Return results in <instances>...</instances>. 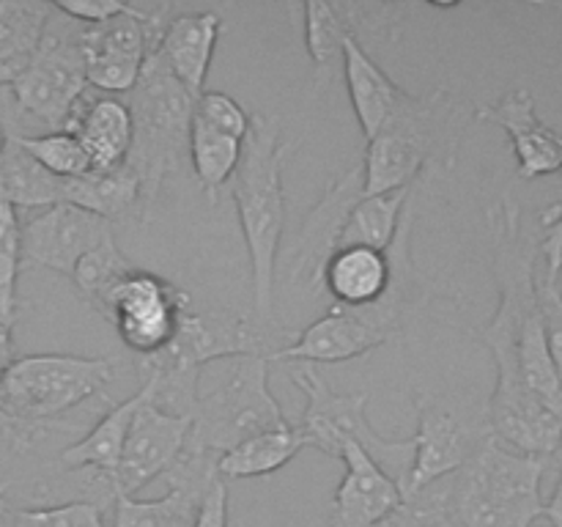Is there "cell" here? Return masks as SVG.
Listing matches in <instances>:
<instances>
[{
    "label": "cell",
    "instance_id": "30",
    "mask_svg": "<svg viewBox=\"0 0 562 527\" xmlns=\"http://www.w3.org/2000/svg\"><path fill=\"white\" fill-rule=\"evenodd\" d=\"M241 146L245 141L225 132L212 130V126L201 124L192 119L190 126V162L195 170L198 181H201L203 192H206L209 203H217L220 190L228 184L236 176L241 162Z\"/></svg>",
    "mask_w": 562,
    "mask_h": 527
},
{
    "label": "cell",
    "instance_id": "1",
    "mask_svg": "<svg viewBox=\"0 0 562 527\" xmlns=\"http://www.w3.org/2000/svg\"><path fill=\"white\" fill-rule=\"evenodd\" d=\"M486 220L497 280V307L477 333L497 371L486 426L510 450L554 459L562 450V415L527 388L519 366L521 327L538 311V239L525 228L519 203L510 195L492 203Z\"/></svg>",
    "mask_w": 562,
    "mask_h": 527
},
{
    "label": "cell",
    "instance_id": "28",
    "mask_svg": "<svg viewBox=\"0 0 562 527\" xmlns=\"http://www.w3.org/2000/svg\"><path fill=\"white\" fill-rule=\"evenodd\" d=\"M0 195L14 209H47L64 203V179L42 168L14 137L5 135L0 152Z\"/></svg>",
    "mask_w": 562,
    "mask_h": 527
},
{
    "label": "cell",
    "instance_id": "24",
    "mask_svg": "<svg viewBox=\"0 0 562 527\" xmlns=\"http://www.w3.org/2000/svg\"><path fill=\"white\" fill-rule=\"evenodd\" d=\"M340 69H344L346 91H349L357 124H360L362 135L371 141L390 119V113L398 108L406 91L373 60V53H368L355 36H346Z\"/></svg>",
    "mask_w": 562,
    "mask_h": 527
},
{
    "label": "cell",
    "instance_id": "3",
    "mask_svg": "<svg viewBox=\"0 0 562 527\" xmlns=\"http://www.w3.org/2000/svg\"><path fill=\"white\" fill-rule=\"evenodd\" d=\"M472 115L475 108L445 86L428 97L406 91L382 130L368 141L362 162L366 195L415 187L420 176L453 168Z\"/></svg>",
    "mask_w": 562,
    "mask_h": 527
},
{
    "label": "cell",
    "instance_id": "27",
    "mask_svg": "<svg viewBox=\"0 0 562 527\" xmlns=\"http://www.w3.org/2000/svg\"><path fill=\"white\" fill-rule=\"evenodd\" d=\"M302 448H311L305 431L300 426L269 428L241 439L223 456H217V475L223 481H245V478L272 475L280 467L289 464Z\"/></svg>",
    "mask_w": 562,
    "mask_h": 527
},
{
    "label": "cell",
    "instance_id": "37",
    "mask_svg": "<svg viewBox=\"0 0 562 527\" xmlns=\"http://www.w3.org/2000/svg\"><path fill=\"white\" fill-rule=\"evenodd\" d=\"M192 119L212 126V130L225 132V135L239 137V141H245L247 132H250V115H247V110L234 97H228L223 91H203L195 99Z\"/></svg>",
    "mask_w": 562,
    "mask_h": 527
},
{
    "label": "cell",
    "instance_id": "40",
    "mask_svg": "<svg viewBox=\"0 0 562 527\" xmlns=\"http://www.w3.org/2000/svg\"><path fill=\"white\" fill-rule=\"evenodd\" d=\"M53 9L77 25H99V22L126 14L132 5L119 3V0H58V3H53Z\"/></svg>",
    "mask_w": 562,
    "mask_h": 527
},
{
    "label": "cell",
    "instance_id": "46",
    "mask_svg": "<svg viewBox=\"0 0 562 527\" xmlns=\"http://www.w3.org/2000/svg\"><path fill=\"white\" fill-rule=\"evenodd\" d=\"M560 173H562V170H560Z\"/></svg>",
    "mask_w": 562,
    "mask_h": 527
},
{
    "label": "cell",
    "instance_id": "29",
    "mask_svg": "<svg viewBox=\"0 0 562 527\" xmlns=\"http://www.w3.org/2000/svg\"><path fill=\"white\" fill-rule=\"evenodd\" d=\"M412 192H415V187L362 195L346 220L338 250L340 247H371V250L387 253L395 242V234H398Z\"/></svg>",
    "mask_w": 562,
    "mask_h": 527
},
{
    "label": "cell",
    "instance_id": "2",
    "mask_svg": "<svg viewBox=\"0 0 562 527\" xmlns=\"http://www.w3.org/2000/svg\"><path fill=\"white\" fill-rule=\"evenodd\" d=\"M291 154L294 143L280 137L278 121L269 115H250V132L241 146V162L231 195L250 256L252 329L263 344L274 327L278 250L285 228L283 170Z\"/></svg>",
    "mask_w": 562,
    "mask_h": 527
},
{
    "label": "cell",
    "instance_id": "34",
    "mask_svg": "<svg viewBox=\"0 0 562 527\" xmlns=\"http://www.w3.org/2000/svg\"><path fill=\"white\" fill-rule=\"evenodd\" d=\"M0 527H104L102 508L91 500H71L60 505L38 508H14L5 503L0 508Z\"/></svg>",
    "mask_w": 562,
    "mask_h": 527
},
{
    "label": "cell",
    "instance_id": "16",
    "mask_svg": "<svg viewBox=\"0 0 562 527\" xmlns=\"http://www.w3.org/2000/svg\"><path fill=\"white\" fill-rule=\"evenodd\" d=\"M113 234V223L91 212L55 203L22 223V267H42L71 278L77 261Z\"/></svg>",
    "mask_w": 562,
    "mask_h": 527
},
{
    "label": "cell",
    "instance_id": "15",
    "mask_svg": "<svg viewBox=\"0 0 562 527\" xmlns=\"http://www.w3.org/2000/svg\"><path fill=\"white\" fill-rule=\"evenodd\" d=\"M190 431V415H176V412L162 410L157 401L143 404L132 421L130 434H126L119 470H115L113 481L108 483L110 494L113 497L115 494L135 497L154 478L168 475L184 453Z\"/></svg>",
    "mask_w": 562,
    "mask_h": 527
},
{
    "label": "cell",
    "instance_id": "41",
    "mask_svg": "<svg viewBox=\"0 0 562 527\" xmlns=\"http://www.w3.org/2000/svg\"><path fill=\"white\" fill-rule=\"evenodd\" d=\"M195 527H231L228 522V483L214 478L212 486L203 494L201 511H198Z\"/></svg>",
    "mask_w": 562,
    "mask_h": 527
},
{
    "label": "cell",
    "instance_id": "32",
    "mask_svg": "<svg viewBox=\"0 0 562 527\" xmlns=\"http://www.w3.org/2000/svg\"><path fill=\"white\" fill-rule=\"evenodd\" d=\"M55 9L47 0H0V66H22L47 33Z\"/></svg>",
    "mask_w": 562,
    "mask_h": 527
},
{
    "label": "cell",
    "instance_id": "10",
    "mask_svg": "<svg viewBox=\"0 0 562 527\" xmlns=\"http://www.w3.org/2000/svg\"><path fill=\"white\" fill-rule=\"evenodd\" d=\"M173 5L135 9L99 25H80V53L88 86L115 97L130 93L140 80L148 55L159 49Z\"/></svg>",
    "mask_w": 562,
    "mask_h": 527
},
{
    "label": "cell",
    "instance_id": "42",
    "mask_svg": "<svg viewBox=\"0 0 562 527\" xmlns=\"http://www.w3.org/2000/svg\"><path fill=\"white\" fill-rule=\"evenodd\" d=\"M543 519L552 522V527H562V470L558 478V486H554V494L543 503Z\"/></svg>",
    "mask_w": 562,
    "mask_h": 527
},
{
    "label": "cell",
    "instance_id": "39",
    "mask_svg": "<svg viewBox=\"0 0 562 527\" xmlns=\"http://www.w3.org/2000/svg\"><path fill=\"white\" fill-rule=\"evenodd\" d=\"M543 236L538 239V253H541V272L543 278L560 280L562 274V198L541 212Z\"/></svg>",
    "mask_w": 562,
    "mask_h": 527
},
{
    "label": "cell",
    "instance_id": "35",
    "mask_svg": "<svg viewBox=\"0 0 562 527\" xmlns=\"http://www.w3.org/2000/svg\"><path fill=\"white\" fill-rule=\"evenodd\" d=\"M22 272V220L16 209L0 195V318L14 324L16 278Z\"/></svg>",
    "mask_w": 562,
    "mask_h": 527
},
{
    "label": "cell",
    "instance_id": "20",
    "mask_svg": "<svg viewBox=\"0 0 562 527\" xmlns=\"http://www.w3.org/2000/svg\"><path fill=\"white\" fill-rule=\"evenodd\" d=\"M387 340L368 322H362L351 307L333 305L324 316L307 324L294 344L272 349L269 360L307 362V366H327V362H346L355 357L379 349Z\"/></svg>",
    "mask_w": 562,
    "mask_h": 527
},
{
    "label": "cell",
    "instance_id": "14",
    "mask_svg": "<svg viewBox=\"0 0 562 527\" xmlns=\"http://www.w3.org/2000/svg\"><path fill=\"white\" fill-rule=\"evenodd\" d=\"M366 195L362 184V165H355L346 173H340L327 190L322 192L316 206L307 212L296 236L294 253L289 261V280L305 294L316 296L324 291V269L329 258L338 253L340 234L346 228L351 209Z\"/></svg>",
    "mask_w": 562,
    "mask_h": 527
},
{
    "label": "cell",
    "instance_id": "11",
    "mask_svg": "<svg viewBox=\"0 0 562 527\" xmlns=\"http://www.w3.org/2000/svg\"><path fill=\"white\" fill-rule=\"evenodd\" d=\"M401 5L355 3V0H311L302 3L305 49L313 60V86L322 91L333 82L335 69L344 60L346 36H355L362 47L393 42L401 25ZM371 53V49H368Z\"/></svg>",
    "mask_w": 562,
    "mask_h": 527
},
{
    "label": "cell",
    "instance_id": "25",
    "mask_svg": "<svg viewBox=\"0 0 562 527\" xmlns=\"http://www.w3.org/2000/svg\"><path fill=\"white\" fill-rule=\"evenodd\" d=\"M390 285L387 253L371 247H340L324 269V291L338 307H366L384 296Z\"/></svg>",
    "mask_w": 562,
    "mask_h": 527
},
{
    "label": "cell",
    "instance_id": "19",
    "mask_svg": "<svg viewBox=\"0 0 562 527\" xmlns=\"http://www.w3.org/2000/svg\"><path fill=\"white\" fill-rule=\"evenodd\" d=\"M475 119L505 130L525 181L562 170V135L538 119L536 97L527 88H510L497 102L481 104L475 108Z\"/></svg>",
    "mask_w": 562,
    "mask_h": 527
},
{
    "label": "cell",
    "instance_id": "31",
    "mask_svg": "<svg viewBox=\"0 0 562 527\" xmlns=\"http://www.w3.org/2000/svg\"><path fill=\"white\" fill-rule=\"evenodd\" d=\"M135 269V264L119 250L115 236L110 234L108 239L99 242L91 253H86V256L77 261L75 272H71V283H75L77 294H80L93 311L104 316L115 289H119Z\"/></svg>",
    "mask_w": 562,
    "mask_h": 527
},
{
    "label": "cell",
    "instance_id": "6",
    "mask_svg": "<svg viewBox=\"0 0 562 527\" xmlns=\"http://www.w3.org/2000/svg\"><path fill=\"white\" fill-rule=\"evenodd\" d=\"M130 113L135 126L126 168L140 179L143 223L151 217L154 201L170 173H179L190 157V126L195 99L168 69L162 55H148L140 80L130 91Z\"/></svg>",
    "mask_w": 562,
    "mask_h": 527
},
{
    "label": "cell",
    "instance_id": "22",
    "mask_svg": "<svg viewBox=\"0 0 562 527\" xmlns=\"http://www.w3.org/2000/svg\"><path fill=\"white\" fill-rule=\"evenodd\" d=\"M66 130L75 132L77 141L82 143L91 159V170H119L130 159L135 126H132L130 104L121 102L119 97L86 93Z\"/></svg>",
    "mask_w": 562,
    "mask_h": 527
},
{
    "label": "cell",
    "instance_id": "44",
    "mask_svg": "<svg viewBox=\"0 0 562 527\" xmlns=\"http://www.w3.org/2000/svg\"><path fill=\"white\" fill-rule=\"evenodd\" d=\"M3 143H5V130L3 124H0V152H3Z\"/></svg>",
    "mask_w": 562,
    "mask_h": 527
},
{
    "label": "cell",
    "instance_id": "38",
    "mask_svg": "<svg viewBox=\"0 0 562 527\" xmlns=\"http://www.w3.org/2000/svg\"><path fill=\"white\" fill-rule=\"evenodd\" d=\"M536 291H538V311H541L549 355H552L554 368H558V377L562 384V291H560V280L543 278L541 264H538Z\"/></svg>",
    "mask_w": 562,
    "mask_h": 527
},
{
    "label": "cell",
    "instance_id": "4",
    "mask_svg": "<svg viewBox=\"0 0 562 527\" xmlns=\"http://www.w3.org/2000/svg\"><path fill=\"white\" fill-rule=\"evenodd\" d=\"M113 379L110 357H16L0 377V437L11 439L16 450L25 448L55 417L104 393Z\"/></svg>",
    "mask_w": 562,
    "mask_h": 527
},
{
    "label": "cell",
    "instance_id": "26",
    "mask_svg": "<svg viewBox=\"0 0 562 527\" xmlns=\"http://www.w3.org/2000/svg\"><path fill=\"white\" fill-rule=\"evenodd\" d=\"M64 203L91 212L108 223L126 217L143 220L140 179L130 168L88 170L77 179H64Z\"/></svg>",
    "mask_w": 562,
    "mask_h": 527
},
{
    "label": "cell",
    "instance_id": "45",
    "mask_svg": "<svg viewBox=\"0 0 562 527\" xmlns=\"http://www.w3.org/2000/svg\"><path fill=\"white\" fill-rule=\"evenodd\" d=\"M560 291H562V274H560Z\"/></svg>",
    "mask_w": 562,
    "mask_h": 527
},
{
    "label": "cell",
    "instance_id": "33",
    "mask_svg": "<svg viewBox=\"0 0 562 527\" xmlns=\"http://www.w3.org/2000/svg\"><path fill=\"white\" fill-rule=\"evenodd\" d=\"M14 137L42 168L58 179H77V176L91 170V159H88L86 148L77 141L75 132L58 130L44 132V135H20V132H5Z\"/></svg>",
    "mask_w": 562,
    "mask_h": 527
},
{
    "label": "cell",
    "instance_id": "23",
    "mask_svg": "<svg viewBox=\"0 0 562 527\" xmlns=\"http://www.w3.org/2000/svg\"><path fill=\"white\" fill-rule=\"evenodd\" d=\"M220 14L214 11H192V14H173L165 27L157 53L173 71L176 80L187 88L192 99L206 91V77L212 69L214 49L220 42Z\"/></svg>",
    "mask_w": 562,
    "mask_h": 527
},
{
    "label": "cell",
    "instance_id": "36",
    "mask_svg": "<svg viewBox=\"0 0 562 527\" xmlns=\"http://www.w3.org/2000/svg\"><path fill=\"white\" fill-rule=\"evenodd\" d=\"M379 527H456L448 508L445 481L404 497V503L387 516Z\"/></svg>",
    "mask_w": 562,
    "mask_h": 527
},
{
    "label": "cell",
    "instance_id": "9",
    "mask_svg": "<svg viewBox=\"0 0 562 527\" xmlns=\"http://www.w3.org/2000/svg\"><path fill=\"white\" fill-rule=\"evenodd\" d=\"M5 88L22 119L47 126V132L66 130L77 104L88 93L86 64L80 53V25L66 20L64 27H53V20H49L36 53L22 64V69Z\"/></svg>",
    "mask_w": 562,
    "mask_h": 527
},
{
    "label": "cell",
    "instance_id": "12",
    "mask_svg": "<svg viewBox=\"0 0 562 527\" xmlns=\"http://www.w3.org/2000/svg\"><path fill=\"white\" fill-rule=\"evenodd\" d=\"M190 307L192 300L179 285L154 272L135 269L115 289L104 318L113 322L121 344L146 360L176 338L181 318Z\"/></svg>",
    "mask_w": 562,
    "mask_h": 527
},
{
    "label": "cell",
    "instance_id": "13",
    "mask_svg": "<svg viewBox=\"0 0 562 527\" xmlns=\"http://www.w3.org/2000/svg\"><path fill=\"white\" fill-rule=\"evenodd\" d=\"M415 410L417 431L412 437V464L406 481L401 483L404 497H412L459 472L492 434L488 426L472 428L470 423L453 415L442 399L434 395H417Z\"/></svg>",
    "mask_w": 562,
    "mask_h": 527
},
{
    "label": "cell",
    "instance_id": "17",
    "mask_svg": "<svg viewBox=\"0 0 562 527\" xmlns=\"http://www.w3.org/2000/svg\"><path fill=\"white\" fill-rule=\"evenodd\" d=\"M217 478V459L190 445L168 472L170 489L162 497L137 500L115 494L113 527H195L203 494Z\"/></svg>",
    "mask_w": 562,
    "mask_h": 527
},
{
    "label": "cell",
    "instance_id": "43",
    "mask_svg": "<svg viewBox=\"0 0 562 527\" xmlns=\"http://www.w3.org/2000/svg\"><path fill=\"white\" fill-rule=\"evenodd\" d=\"M11 360H14V357H11V327L0 318V377H3V371L9 368Z\"/></svg>",
    "mask_w": 562,
    "mask_h": 527
},
{
    "label": "cell",
    "instance_id": "21",
    "mask_svg": "<svg viewBox=\"0 0 562 527\" xmlns=\"http://www.w3.org/2000/svg\"><path fill=\"white\" fill-rule=\"evenodd\" d=\"M140 379V390H137L135 395H130L126 401L115 404L113 410L104 412V415L99 417L97 426H93L80 442L69 445V448L58 456V461L66 470H93L104 486L113 481L115 470H119L121 464V453H124L126 434H130V426L132 421H135L137 410H140L143 404H148V401H157V379Z\"/></svg>",
    "mask_w": 562,
    "mask_h": 527
},
{
    "label": "cell",
    "instance_id": "8",
    "mask_svg": "<svg viewBox=\"0 0 562 527\" xmlns=\"http://www.w3.org/2000/svg\"><path fill=\"white\" fill-rule=\"evenodd\" d=\"M291 379L305 393L307 404L300 428L305 431L311 448L324 450L335 459L340 442L355 439L384 472H390L398 481V486L406 481V472L412 464V439H387L371 426V421H368V399L371 395L335 393L327 377L307 362H300V368L291 371Z\"/></svg>",
    "mask_w": 562,
    "mask_h": 527
},
{
    "label": "cell",
    "instance_id": "18",
    "mask_svg": "<svg viewBox=\"0 0 562 527\" xmlns=\"http://www.w3.org/2000/svg\"><path fill=\"white\" fill-rule=\"evenodd\" d=\"M335 459L344 461L346 472L335 489L329 514L333 527H379L404 503L398 481L384 472L360 442H340Z\"/></svg>",
    "mask_w": 562,
    "mask_h": 527
},
{
    "label": "cell",
    "instance_id": "7",
    "mask_svg": "<svg viewBox=\"0 0 562 527\" xmlns=\"http://www.w3.org/2000/svg\"><path fill=\"white\" fill-rule=\"evenodd\" d=\"M209 388L198 384L192 401L190 448L206 456H223L241 439L269 428L289 426L283 410L269 390V357L261 351L225 357Z\"/></svg>",
    "mask_w": 562,
    "mask_h": 527
},
{
    "label": "cell",
    "instance_id": "5",
    "mask_svg": "<svg viewBox=\"0 0 562 527\" xmlns=\"http://www.w3.org/2000/svg\"><path fill=\"white\" fill-rule=\"evenodd\" d=\"M552 459L510 450L488 434L472 459L445 478L456 527H532L543 519L541 483Z\"/></svg>",
    "mask_w": 562,
    "mask_h": 527
}]
</instances>
